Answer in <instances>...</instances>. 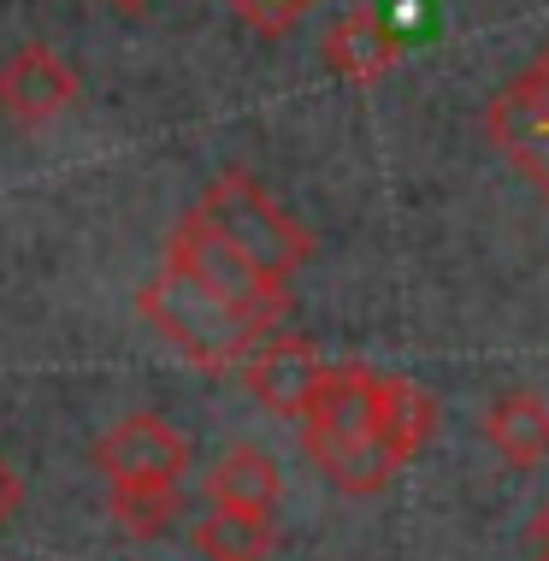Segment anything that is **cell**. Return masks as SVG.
<instances>
[{
	"mask_svg": "<svg viewBox=\"0 0 549 561\" xmlns=\"http://www.w3.org/2000/svg\"><path fill=\"white\" fill-rule=\"evenodd\" d=\"M136 313L202 373H242V360L272 337L266 325H254L249 313L231 308V301H219L207 284L183 278L178 266H160L155 278L136 290Z\"/></svg>",
	"mask_w": 549,
	"mask_h": 561,
	"instance_id": "cell-1",
	"label": "cell"
},
{
	"mask_svg": "<svg viewBox=\"0 0 549 561\" xmlns=\"http://www.w3.org/2000/svg\"><path fill=\"white\" fill-rule=\"evenodd\" d=\"M195 214H202L219 237H231L237 249L249 254V261L261 266L266 278H278V284L296 278V272L308 266V254H313L308 225H296L261 184H254L249 172H237V165H231V172H219V178L202 190Z\"/></svg>",
	"mask_w": 549,
	"mask_h": 561,
	"instance_id": "cell-2",
	"label": "cell"
},
{
	"mask_svg": "<svg viewBox=\"0 0 549 561\" xmlns=\"http://www.w3.org/2000/svg\"><path fill=\"white\" fill-rule=\"evenodd\" d=\"M165 266H178L183 278L207 284L219 301H231L237 313H249V320L266 325V331H278V320L289 313V284L266 278V272L254 266L231 237L213 231L195 207L172 225V237H165Z\"/></svg>",
	"mask_w": 549,
	"mask_h": 561,
	"instance_id": "cell-3",
	"label": "cell"
},
{
	"mask_svg": "<svg viewBox=\"0 0 549 561\" xmlns=\"http://www.w3.org/2000/svg\"><path fill=\"white\" fill-rule=\"evenodd\" d=\"M89 461H95V473H106V491H183L190 444L160 414H125L95 437Z\"/></svg>",
	"mask_w": 549,
	"mask_h": 561,
	"instance_id": "cell-4",
	"label": "cell"
},
{
	"mask_svg": "<svg viewBox=\"0 0 549 561\" xmlns=\"http://www.w3.org/2000/svg\"><path fill=\"white\" fill-rule=\"evenodd\" d=\"M484 125H491L496 154L549 202V48L514 83H502Z\"/></svg>",
	"mask_w": 549,
	"mask_h": 561,
	"instance_id": "cell-5",
	"label": "cell"
},
{
	"mask_svg": "<svg viewBox=\"0 0 549 561\" xmlns=\"http://www.w3.org/2000/svg\"><path fill=\"white\" fill-rule=\"evenodd\" d=\"M319 378H325V360H319V348L308 337H296V331H272V337L242 360L249 397L261 408H272L278 420H296V426H301V414H308Z\"/></svg>",
	"mask_w": 549,
	"mask_h": 561,
	"instance_id": "cell-6",
	"label": "cell"
},
{
	"mask_svg": "<svg viewBox=\"0 0 549 561\" xmlns=\"http://www.w3.org/2000/svg\"><path fill=\"white\" fill-rule=\"evenodd\" d=\"M71 101H78V71H71L48 42H24V48L0 66V113H7L12 125L42 130V125H54Z\"/></svg>",
	"mask_w": 549,
	"mask_h": 561,
	"instance_id": "cell-7",
	"label": "cell"
},
{
	"mask_svg": "<svg viewBox=\"0 0 549 561\" xmlns=\"http://www.w3.org/2000/svg\"><path fill=\"white\" fill-rule=\"evenodd\" d=\"M319 54H325V66L338 71L343 83L378 89L396 71V59H402V42H396V30L385 24V12H378V7H348L343 19L325 24Z\"/></svg>",
	"mask_w": 549,
	"mask_h": 561,
	"instance_id": "cell-8",
	"label": "cell"
},
{
	"mask_svg": "<svg viewBox=\"0 0 549 561\" xmlns=\"http://www.w3.org/2000/svg\"><path fill=\"white\" fill-rule=\"evenodd\" d=\"M301 449H308V461L338 484L343 496H378L396 479V467H402L373 432H313V426H301Z\"/></svg>",
	"mask_w": 549,
	"mask_h": 561,
	"instance_id": "cell-9",
	"label": "cell"
},
{
	"mask_svg": "<svg viewBox=\"0 0 549 561\" xmlns=\"http://www.w3.org/2000/svg\"><path fill=\"white\" fill-rule=\"evenodd\" d=\"M484 444L508 467H538L549 455V402L538 390H502L484 408Z\"/></svg>",
	"mask_w": 549,
	"mask_h": 561,
	"instance_id": "cell-10",
	"label": "cell"
},
{
	"mask_svg": "<svg viewBox=\"0 0 549 561\" xmlns=\"http://www.w3.org/2000/svg\"><path fill=\"white\" fill-rule=\"evenodd\" d=\"M432 432H437V402L425 397L420 385H408V378L378 373V385H373V437L378 444H385L396 461H408Z\"/></svg>",
	"mask_w": 549,
	"mask_h": 561,
	"instance_id": "cell-11",
	"label": "cell"
},
{
	"mask_svg": "<svg viewBox=\"0 0 549 561\" xmlns=\"http://www.w3.org/2000/svg\"><path fill=\"white\" fill-rule=\"evenodd\" d=\"M190 543H195L207 561H266L272 543H278V526H272V508L213 503L202 520L190 526Z\"/></svg>",
	"mask_w": 549,
	"mask_h": 561,
	"instance_id": "cell-12",
	"label": "cell"
},
{
	"mask_svg": "<svg viewBox=\"0 0 549 561\" xmlns=\"http://www.w3.org/2000/svg\"><path fill=\"white\" fill-rule=\"evenodd\" d=\"M278 491H284L278 461L254 444L225 449L207 473V496L213 503H231V508H278Z\"/></svg>",
	"mask_w": 549,
	"mask_h": 561,
	"instance_id": "cell-13",
	"label": "cell"
},
{
	"mask_svg": "<svg viewBox=\"0 0 549 561\" xmlns=\"http://www.w3.org/2000/svg\"><path fill=\"white\" fill-rule=\"evenodd\" d=\"M183 491H106V514L125 538H160L178 520Z\"/></svg>",
	"mask_w": 549,
	"mask_h": 561,
	"instance_id": "cell-14",
	"label": "cell"
},
{
	"mask_svg": "<svg viewBox=\"0 0 549 561\" xmlns=\"http://www.w3.org/2000/svg\"><path fill=\"white\" fill-rule=\"evenodd\" d=\"M225 7H231L249 30H261V36H289L313 0H225Z\"/></svg>",
	"mask_w": 549,
	"mask_h": 561,
	"instance_id": "cell-15",
	"label": "cell"
},
{
	"mask_svg": "<svg viewBox=\"0 0 549 561\" xmlns=\"http://www.w3.org/2000/svg\"><path fill=\"white\" fill-rule=\"evenodd\" d=\"M19 496H24V484H19V473H12L7 461H0V526H7V514L19 508Z\"/></svg>",
	"mask_w": 549,
	"mask_h": 561,
	"instance_id": "cell-16",
	"label": "cell"
},
{
	"mask_svg": "<svg viewBox=\"0 0 549 561\" xmlns=\"http://www.w3.org/2000/svg\"><path fill=\"white\" fill-rule=\"evenodd\" d=\"M531 538H538V543H549V503L538 508V520H531Z\"/></svg>",
	"mask_w": 549,
	"mask_h": 561,
	"instance_id": "cell-17",
	"label": "cell"
},
{
	"mask_svg": "<svg viewBox=\"0 0 549 561\" xmlns=\"http://www.w3.org/2000/svg\"><path fill=\"white\" fill-rule=\"evenodd\" d=\"M113 7H118V12H142L148 0H113Z\"/></svg>",
	"mask_w": 549,
	"mask_h": 561,
	"instance_id": "cell-18",
	"label": "cell"
},
{
	"mask_svg": "<svg viewBox=\"0 0 549 561\" xmlns=\"http://www.w3.org/2000/svg\"><path fill=\"white\" fill-rule=\"evenodd\" d=\"M531 561H549V543H538V556H531Z\"/></svg>",
	"mask_w": 549,
	"mask_h": 561,
	"instance_id": "cell-19",
	"label": "cell"
}]
</instances>
